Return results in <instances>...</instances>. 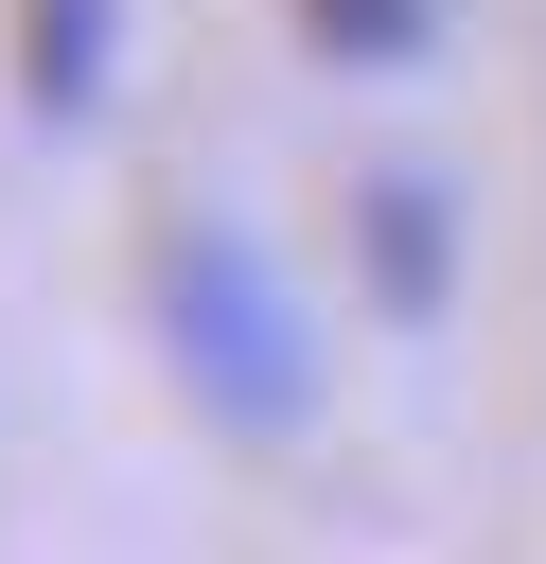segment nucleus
<instances>
[{"instance_id": "obj_1", "label": "nucleus", "mask_w": 546, "mask_h": 564, "mask_svg": "<svg viewBox=\"0 0 546 564\" xmlns=\"http://www.w3.org/2000/svg\"><path fill=\"white\" fill-rule=\"evenodd\" d=\"M141 317H159V370L194 388V423H229V441H299L317 423V317L264 264L247 212H176L141 247Z\"/></svg>"}, {"instance_id": "obj_2", "label": "nucleus", "mask_w": 546, "mask_h": 564, "mask_svg": "<svg viewBox=\"0 0 546 564\" xmlns=\"http://www.w3.org/2000/svg\"><path fill=\"white\" fill-rule=\"evenodd\" d=\"M370 300L387 317H440L458 300V194L440 176H370Z\"/></svg>"}, {"instance_id": "obj_3", "label": "nucleus", "mask_w": 546, "mask_h": 564, "mask_svg": "<svg viewBox=\"0 0 546 564\" xmlns=\"http://www.w3.org/2000/svg\"><path fill=\"white\" fill-rule=\"evenodd\" d=\"M106 70H123V0H35V53H18V88H35V123H53V141L106 106Z\"/></svg>"}, {"instance_id": "obj_4", "label": "nucleus", "mask_w": 546, "mask_h": 564, "mask_svg": "<svg viewBox=\"0 0 546 564\" xmlns=\"http://www.w3.org/2000/svg\"><path fill=\"white\" fill-rule=\"evenodd\" d=\"M299 35H317L335 70H423V53H440V0H299Z\"/></svg>"}]
</instances>
